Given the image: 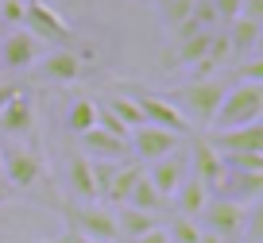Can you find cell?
<instances>
[{"label":"cell","instance_id":"cell-1","mask_svg":"<svg viewBox=\"0 0 263 243\" xmlns=\"http://www.w3.org/2000/svg\"><path fill=\"white\" fill-rule=\"evenodd\" d=\"M0 166H4V186L8 193H24L39 205H50L58 212L62 197L54 189V178H50L47 158L39 154V147H12V151H0Z\"/></svg>","mask_w":263,"mask_h":243},{"label":"cell","instance_id":"cell-2","mask_svg":"<svg viewBox=\"0 0 263 243\" xmlns=\"http://www.w3.org/2000/svg\"><path fill=\"white\" fill-rule=\"evenodd\" d=\"M224 89H229V77H197V81H186V85H178V89L171 93V105L178 108L182 116H186V124L194 131H205L209 124H213V112L217 105H221Z\"/></svg>","mask_w":263,"mask_h":243},{"label":"cell","instance_id":"cell-3","mask_svg":"<svg viewBox=\"0 0 263 243\" xmlns=\"http://www.w3.org/2000/svg\"><path fill=\"white\" fill-rule=\"evenodd\" d=\"M259 120H263V81H229V89L213 112V124L205 131H229Z\"/></svg>","mask_w":263,"mask_h":243},{"label":"cell","instance_id":"cell-4","mask_svg":"<svg viewBox=\"0 0 263 243\" xmlns=\"http://www.w3.org/2000/svg\"><path fill=\"white\" fill-rule=\"evenodd\" d=\"M58 216L70 235H82L93 243H116V216L101 201H62Z\"/></svg>","mask_w":263,"mask_h":243},{"label":"cell","instance_id":"cell-5","mask_svg":"<svg viewBox=\"0 0 263 243\" xmlns=\"http://www.w3.org/2000/svg\"><path fill=\"white\" fill-rule=\"evenodd\" d=\"M20 27H27V31H31L35 39H43L47 47H66V50H85V54H93V50L62 24V16L50 8L47 0H24V24Z\"/></svg>","mask_w":263,"mask_h":243},{"label":"cell","instance_id":"cell-6","mask_svg":"<svg viewBox=\"0 0 263 243\" xmlns=\"http://www.w3.org/2000/svg\"><path fill=\"white\" fill-rule=\"evenodd\" d=\"M120 89H128V97H136V105H140V112H143V124L166 128V131H174V135H182V139L197 135V131L186 124V116H182L163 93H151L147 85H132V81H120Z\"/></svg>","mask_w":263,"mask_h":243},{"label":"cell","instance_id":"cell-7","mask_svg":"<svg viewBox=\"0 0 263 243\" xmlns=\"http://www.w3.org/2000/svg\"><path fill=\"white\" fill-rule=\"evenodd\" d=\"M89 62H93V54H85V50L50 47L35 66H39V81H47V85H74Z\"/></svg>","mask_w":263,"mask_h":243},{"label":"cell","instance_id":"cell-8","mask_svg":"<svg viewBox=\"0 0 263 243\" xmlns=\"http://www.w3.org/2000/svg\"><path fill=\"white\" fill-rule=\"evenodd\" d=\"M47 50L50 47L43 39H35L27 27H12L8 35H0V66L12 70V73H16V70H31Z\"/></svg>","mask_w":263,"mask_h":243},{"label":"cell","instance_id":"cell-9","mask_svg":"<svg viewBox=\"0 0 263 243\" xmlns=\"http://www.w3.org/2000/svg\"><path fill=\"white\" fill-rule=\"evenodd\" d=\"M0 135L8 139H31L39 135V112H35V97L27 89H20L8 105L0 108Z\"/></svg>","mask_w":263,"mask_h":243},{"label":"cell","instance_id":"cell-10","mask_svg":"<svg viewBox=\"0 0 263 243\" xmlns=\"http://www.w3.org/2000/svg\"><path fill=\"white\" fill-rule=\"evenodd\" d=\"M182 147V135H174V131L166 128H155V124H140V128H132L128 135V154L136 162H155L163 158V154L178 151Z\"/></svg>","mask_w":263,"mask_h":243},{"label":"cell","instance_id":"cell-11","mask_svg":"<svg viewBox=\"0 0 263 243\" xmlns=\"http://www.w3.org/2000/svg\"><path fill=\"white\" fill-rule=\"evenodd\" d=\"M201 216H205V228L213 235H221L224 243H232V239L244 235L248 209H244V205H236V201H224V197H209L205 209H201Z\"/></svg>","mask_w":263,"mask_h":243},{"label":"cell","instance_id":"cell-12","mask_svg":"<svg viewBox=\"0 0 263 243\" xmlns=\"http://www.w3.org/2000/svg\"><path fill=\"white\" fill-rule=\"evenodd\" d=\"M205 143L217 154H263V128L244 124V128H229V131H205Z\"/></svg>","mask_w":263,"mask_h":243},{"label":"cell","instance_id":"cell-13","mask_svg":"<svg viewBox=\"0 0 263 243\" xmlns=\"http://www.w3.org/2000/svg\"><path fill=\"white\" fill-rule=\"evenodd\" d=\"M190 174H194L209 193H217V186H221V178H224V162H221V154L205 143V135H190Z\"/></svg>","mask_w":263,"mask_h":243},{"label":"cell","instance_id":"cell-14","mask_svg":"<svg viewBox=\"0 0 263 243\" xmlns=\"http://www.w3.org/2000/svg\"><path fill=\"white\" fill-rule=\"evenodd\" d=\"M143 174H147V181L166 197V201H171V193L178 189V181L190 174V151H182V147H178V151H171V154H163V158H155Z\"/></svg>","mask_w":263,"mask_h":243},{"label":"cell","instance_id":"cell-15","mask_svg":"<svg viewBox=\"0 0 263 243\" xmlns=\"http://www.w3.org/2000/svg\"><path fill=\"white\" fill-rule=\"evenodd\" d=\"M217 197L224 201H236V205H255L263 197V174H244V170H224L221 186H217Z\"/></svg>","mask_w":263,"mask_h":243},{"label":"cell","instance_id":"cell-16","mask_svg":"<svg viewBox=\"0 0 263 243\" xmlns=\"http://www.w3.org/2000/svg\"><path fill=\"white\" fill-rule=\"evenodd\" d=\"M78 139H82L85 158H105V162L132 158V154H128V139H116V135H108V131H101V128H89L85 135H78Z\"/></svg>","mask_w":263,"mask_h":243},{"label":"cell","instance_id":"cell-17","mask_svg":"<svg viewBox=\"0 0 263 243\" xmlns=\"http://www.w3.org/2000/svg\"><path fill=\"white\" fill-rule=\"evenodd\" d=\"M224 35H229V47H232V62H244V58H255V47H259L263 24L236 16L229 27H224Z\"/></svg>","mask_w":263,"mask_h":243},{"label":"cell","instance_id":"cell-18","mask_svg":"<svg viewBox=\"0 0 263 243\" xmlns=\"http://www.w3.org/2000/svg\"><path fill=\"white\" fill-rule=\"evenodd\" d=\"M209 189L201 186V181L194 178V174H186V178L178 181V189L171 193V205L178 209V216H186V220H197L201 216V209H205V201H209Z\"/></svg>","mask_w":263,"mask_h":243},{"label":"cell","instance_id":"cell-19","mask_svg":"<svg viewBox=\"0 0 263 243\" xmlns=\"http://www.w3.org/2000/svg\"><path fill=\"white\" fill-rule=\"evenodd\" d=\"M112 216H116V239H128V243H136L140 235H147L151 228L163 224V216H155V212H140V209H132V205H120Z\"/></svg>","mask_w":263,"mask_h":243},{"label":"cell","instance_id":"cell-20","mask_svg":"<svg viewBox=\"0 0 263 243\" xmlns=\"http://www.w3.org/2000/svg\"><path fill=\"white\" fill-rule=\"evenodd\" d=\"M143 174V166L136 158H124L120 166H116V174H112V181H108V189L101 193V205H112V209H120V205H128V193H132V186H136V178Z\"/></svg>","mask_w":263,"mask_h":243},{"label":"cell","instance_id":"cell-21","mask_svg":"<svg viewBox=\"0 0 263 243\" xmlns=\"http://www.w3.org/2000/svg\"><path fill=\"white\" fill-rule=\"evenodd\" d=\"M66 186L74 201H97V186H93V162L85 154H74L66 162Z\"/></svg>","mask_w":263,"mask_h":243},{"label":"cell","instance_id":"cell-22","mask_svg":"<svg viewBox=\"0 0 263 243\" xmlns=\"http://www.w3.org/2000/svg\"><path fill=\"white\" fill-rule=\"evenodd\" d=\"M128 205H132V209H140V212H155V216L171 209V201H166V197L147 181V174L136 178V186H132V193H128Z\"/></svg>","mask_w":263,"mask_h":243},{"label":"cell","instance_id":"cell-23","mask_svg":"<svg viewBox=\"0 0 263 243\" xmlns=\"http://www.w3.org/2000/svg\"><path fill=\"white\" fill-rule=\"evenodd\" d=\"M66 128L74 135H85L89 128H97V100L93 97H78L74 105L66 108Z\"/></svg>","mask_w":263,"mask_h":243},{"label":"cell","instance_id":"cell-24","mask_svg":"<svg viewBox=\"0 0 263 243\" xmlns=\"http://www.w3.org/2000/svg\"><path fill=\"white\" fill-rule=\"evenodd\" d=\"M108 108H112L116 116H120L128 128H140L143 124V112H140V105H136V97H128V93H112V97L105 100Z\"/></svg>","mask_w":263,"mask_h":243},{"label":"cell","instance_id":"cell-25","mask_svg":"<svg viewBox=\"0 0 263 243\" xmlns=\"http://www.w3.org/2000/svg\"><path fill=\"white\" fill-rule=\"evenodd\" d=\"M97 128L101 131H108V135H116V139H128L132 135V128L120 120V116L112 112V108L105 105V100H97Z\"/></svg>","mask_w":263,"mask_h":243},{"label":"cell","instance_id":"cell-26","mask_svg":"<svg viewBox=\"0 0 263 243\" xmlns=\"http://www.w3.org/2000/svg\"><path fill=\"white\" fill-rule=\"evenodd\" d=\"M166 235H171V243H197L201 228H197V220L174 216V220H171V228H166Z\"/></svg>","mask_w":263,"mask_h":243},{"label":"cell","instance_id":"cell-27","mask_svg":"<svg viewBox=\"0 0 263 243\" xmlns=\"http://www.w3.org/2000/svg\"><path fill=\"white\" fill-rule=\"evenodd\" d=\"M224 170H244V174H263V154H221Z\"/></svg>","mask_w":263,"mask_h":243},{"label":"cell","instance_id":"cell-28","mask_svg":"<svg viewBox=\"0 0 263 243\" xmlns=\"http://www.w3.org/2000/svg\"><path fill=\"white\" fill-rule=\"evenodd\" d=\"M0 24H8V27L24 24V0H0Z\"/></svg>","mask_w":263,"mask_h":243},{"label":"cell","instance_id":"cell-29","mask_svg":"<svg viewBox=\"0 0 263 243\" xmlns=\"http://www.w3.org/2000/svg\"><path fill=\"white\" fill-rule=\"evenodd\" d=\"M240 4H244V0H213V8H217V19H221V27H229L232 19L240 16Z\"/></svg>","mask_w":263,"mask_h":243},{"label":"cell","instance_id":"cell-30","mask_svg":"<svg viewBox=\"0 0 263 243\" xmlns=\"http://www.w3.org/2000/svg\"><path fill=\"white\" fill-rule=\"evenodd\" d=\"M240 16H244V19H255V24H263V0H244V4H240Z\"/></svg>","mask_w":263,"mask_h":243},{"label":"cell","instance_id":"cell-31","mask_svg":"<svg viewBox=\"0 0 263 243\" xmlns=\"http://www.w3.org/2000/svg\"><path fill=\"white\" fill-rule=\"evenodd\" d=\"M136 243H171V235H166V228L159 224V228H151L147 235H140V239H136Z\"/></svg>","mask_w":263,"mask_h":243},{"label":"cell","instance_id":"cell-32","mask_svg":"<svg viewBox=\"0 0 263 243\" xmlns=\"http://www.w3.org/2000/svg\"><path fill=\"white\" fill-rule=\"evenodd\" d=\"M16 93H20V85H12V81H0V108L8 105V100L16 97Z\"/></svg>","mask_w":263,"mask_h":243},{"label":"cell","instance_id":"cell-33","mask_svg":"<svg viewBox=\"0 0 263 243\" xmlns=\"http://www.w3.org/2000/svg\"><path fill=\"white\" fill-rule=\"evenodd\" d=\"M197 243H224V239H221V235H213V232H209V228H205V232L197 235Z\"/></svg>","mask_w":263,"mask_h":243},{"label":"cell","instance_id":"cell-34","mask_svg":"<svg viewBox=\"0 0 263 243\" xmlns=\"http://www.w3.org/2000/svg\"><path fill=\"white\" fill-rule=\"evenodd\" d=\"M0 197H4V201H12V193H8V186H4V166H0Z\"/></svg>","mask_w":263,"mask_h":243},{"label":"cell","instance_id":"cell-35","mask_svg":"<svg viewBox=\"0 0 263 243\" xmlns=\"http://www.w3.org/2000/svg\"><path fill=\"white\" fill-rule=\"evenodd\" d=\"M62 243H93V239H82V235H70V232H66V235H62Z\"/></svg>","mask_w":263,"mask_h":243},{"label":"cell","instance_id":"cell-36","mask_svg":"<svg viewBox=\"0 0 263 243\" xmlns=\"http://www.w3.org/2000/svg\"><path fill=\"white\" fill-rule=\"evenodd\" d=\"M54 243H62V239H54Z\"/></svg>","mask_w":263,"mask_h":243},{"label":"cell","instance_id":"cell-37","mask_svg":"<svg viewBox=\"0 0 263 243\" xmlns=\"http://www.w3.org/2000/svg\"><path fill=\"white\" fill-rule=\"evenodd\" d=\"M0 201H4V197H0Z\"/></svg>","mask_w":263,"mask_h":243},{"label":"cell","instance_id":"cell-38","mask_svg":"<svg viewBox=\"0 0 263 243\" xmlns=\"http://www.w3.org/2000/svg\"><path fill=\"white\" fill-rule=\"evenodd\" d=\"M0 205H4V201H0Z\"/></svg>","mask_w":263,"mask_h":243}]
</instances>
